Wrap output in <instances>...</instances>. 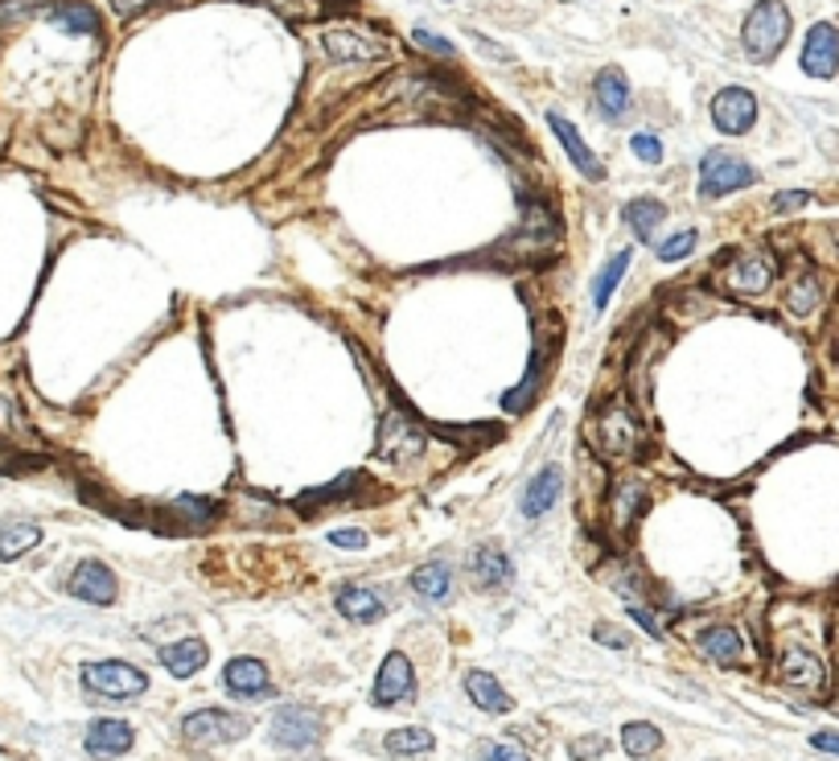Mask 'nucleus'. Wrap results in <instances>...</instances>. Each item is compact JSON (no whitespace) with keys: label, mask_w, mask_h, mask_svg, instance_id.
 Listing matches in <instances>:
<instances>
[{"label":"nucleus","mask_w":839,"mask_h":761,"mask_svg":"<svg viewBox=\"0 0 839 761\" xmlns=\"http://www.w3.org/2000/svg\"><path fill=\"white\" fill-rule=\"evenodd\" d=\"M791 37V9L782 0H758L745 17L741 30V46H745L749 63H774V54L786 46Z\"/></svg>","instance_id":"nucleus-1"},{"label":"nucleus","mask_w":839,"mask_h":761,"mask_svg":"<svg viewBox=\"0 0 839 761\" xmlns=\"http://www.w3.org/2000/svg\"><path fill=\"white\" fill-rule=\"evenodd\" d=\"M758 182V173L749 165L745 156L729 153V149H716L699 161V186H704V198H724L732 189H745Z\"/></svg>","instance_id":"nucleus-2"},{"label":"nucleus","mask_w":839,"mask_h":761,"mask_svg":"<svg viewBox=\"0 0 839 761\" xmlns=\"http://www.w3.org/2000/svg\"><path fill=\"white\" fill-rule=\"evenodd\" d=\"M326 732V720L322 713H313L305 704H284L276 716H272V741L288 753H309Z\"/></svg>","instance_id":"nucleus-3"},{"label":"nucleus","mask_w":839,"mask_h":761,"mask_svg":"<svg viewBox=\"0 0 839 761\" xmlns=\"http://www.w3.org/2000/svg\"><path fill=\"white\" fill-rule=\"evenodd\" d=\"M182 737L194 749H215L231 746L239 737H248V720L235 713H218V708H203V713H189L182 720Z\"/></svg>","instance_id":"nucleus-4"},{"label":"nucleus","mask_w":839,"mask_h":761,"mask_svg":"<svg viewBox=\"0 0 839 761\" xmlns=\"http://www.w3.org/2000/svg\"><path fill=\"white\" fill-rule=\"evenodd\" d=\"M592 445L606 453V457H630L642 445V424L634 420V412L625 404H609L601 416H597V428H592Z\"/></svg>","instance_id":"nucleus-5"},{"label":"nucleus","mask_w":839,"mask_h":761,"mask_svg":"<svg viewBox=\"0 0 839 761\" xmlns=\"http://www.w3.org/2000/svg\"><path fill=\"white\" fill-rule=\"evenodd\" d=\"M777 276V260L770 251H741L732 256L729 268L720 272V284L737 296H762Z\"/></svg>","instance_id":"nucleus-6"},{"label":"nucleus","mask_w":839,"mask_h":761,"mask_svg":"<svg viewBox=\"0 0 839 761\" xmlns=\"http://www.w3.org/2000/svg\"><path fill=\"white\" fill-rule=\"evenodd\" d=\"M83 684L91 687V692H99V696L132 699L149 687V680H144V671L132 667V663L108 659V663H87V667H83Z\"/></svg>","instance_id":"nucleus-7"},{"label":"nucleus","mask_w":839,"mask_h":761,"mask_svg":"<svg viewBox=\"0 0 839 761\" xmlns=\"http://www.w3.org/2000/svg\"><path fill=\"white\" fill-rule=\"evenodd\" d=\"M777 680L786 687H798L807 696H824L827 692V667L824 659L807 646H786L777 651Z\"/></svg>","instance_id":"nucleus-8"},{"label":"nucleus","mask_w":839,"mask_h":761,"mask_svg":"<svg viewBox=\"0 0 839 761\" xmlns=\"http://www.w3.org/2000/svg\"><path fill=\"white\" fill-rule=\"evenodd\" d=\"M758 120V99L745 91V87H724V91L712 99V124L724 132V137H745L749 128Z\"/></svg>","instance_id":"nucleus-9"},{"label":"nucleus","mask_w":839,"mask_h":761,"mask_svg":"<svg viewBox=\"0 0 839 761\" xmlns=\"http://www.w3.org/2000/svg\"><path fill=\"white\" fill-rule=\"evenodd\" d=\"M70 593L87 606H111L116 601V573H111L103 559H83L75 573H70Z\"/></svg>","instance_id":"nucleus-10"},{"label":"nucleus","mask_w":839,"mask_h":761,"mask_svg":"<svg viewBox=\"0 0 839 761\" xmlns=\"http://www.w3.org/2000/svg\"><path fill=\"white\" fill-rule=\"evenodd\" d=\"M322 50H326L329 63H379V58H388V46H383V42H374L367 33H350V30L322 33Z\"/></svg>","instance_id":"nucleus-11"},{"label":"nucleus","mask_w":839,"mask_h":761,"mask_svg":"<svg viewBox=\"0 0 839 761\" xmlns=\"http://www.w3.org/2000/svg\"><path fill=\"white\" fill-rule=\"evenodd\" d=\"M803 70L810 78H831L839 70V30L836 25H810L807 46H803Z\"/></svg>","instance_id":"nucleus-12"},{"label":"nucleus","mask_w":839,"mask_h":761,"mask_svg":"<svg viewBox=\"0 0 839 761\" xmlns=\"http://www.w3.org/2000/svg\"><path fill=\"white\" fill-rule=\"evenodd\" d=\"M412 684H416V671H412V659L404 651H391L379 667V680H374V704L379 708H391L400 699L412 696Z\"/></svg>","instance_id":"nucleus-13"},{"label":"nucleus","mask_w":839,"mask_h":761,"mask_svg":"<svg viewBox=\"0 0 839 761\" xmlns=\"http://www.w3.org/2000/svg\"><path fill=\"white\" fill-rule=\"evenodd\" d=\"M424 449V433L419 424L404 412H391L383 424H379V453L391 457V461H404V457H416Z\"/></svg>","instance_id":"nucleus-14"},{"label":"nucleus","mask_w":839,"mask_h":761,"mask_svg":"<svg viewBox=\"0 0 839 761\" xmlns=\"http://www.w3.org/2000/svg\"><path fill=\"white\" fill-rule=\"evenodd\" d=\"M222 684L239 699H264L276 692V684L268 680V667L260 659H231L227 671H222Z\"/></svg>","instance_id":"nucleus-15"},{"label":"nucleus","mask_w":839,"mask_h":761,"mask_svg":"<svg viewBox=\"0 0 839 761\" xmlns=\"http://www.w3.org/2000/svg\"><path fill=\"white\" fill-rule=\"evenodd\" d=\"M547 124H552V132H556V140L564 144V153H568V161H573L576 170L585 173L589 182H606V165L597 161V153H592L589 144L580 140V132H576V128L568 124L559 111H547Z\"/></svg>","instance_id":"nucleus-16"},{"label":"nucleus","mask_w":839,"mask_h":761,"mask_svg":"<svg viewBox=\"0 0 839 761\" xmlns=\"http://www.w3.org/2000/svg\"><path fill=\"white\" fill-rule=\"evenodd\" d=\"M137 741V732L128 729L124 720H95L87 729V753L95 761H111V758H124L128 749Z\"/></svg>","instance_id":"nucleus-17"},{"label":"nucleus","mask_w":839,"mask_h":761,"mask_svg":"<svg viewBox=\"0 0 839 761\" xmlns=\"http://www.w3.org/2000/svg\"><path fill=\"white\" fill-rule=\"evenodd\" d=\"M699 651L708 654L712 663H724V667H741V663H749L745 638L737 634L732 626H708V630L699 634Z\"/></svg>","instance_id":"nucleus-18"},{"label":"nucleus","mask_w":839,"mask_h":761,"mask_svg":"<svg viewBox=\"0 0 839 761\" xmlns=\"http://www.w3.org/2000/svg\"><path fill=\"white\" fill-rule=\"evenodd\" d=\"M334 606H338V613H342L346 622H358V626H371L388 613L383 597H379L374 589H362V585H346V589H338Z\"/></svg>","instance_id":"nucleus-19"},{"label":"nucleus","mask_w":839,"mask_h":761,"mask_svg":"<svg viewBox=\"0 0 839 761\" xmlns=\"http://www.w3.org/2000/svg\"><path fill=\"white\" fill-rule=\"evenodd\" d=\"M469 573H473V580L482 585V589H506L511 585V556L502 552L498 544H482L478 552H473V559H469Z\"/></svg>","instance_id":"nucleus-20"},{"label":"nucleus","mask_w":839,"mask_h":761,"mask_svg":"<svg viewBox=\"0 0 839 761\" xmlns=\"http://www.w3.org/2000/svg\"><path fill=\"white\" fill-rule=\"evenodd\" d=\"M559 486H564V474H559L556 466L540 469L527 482V490H523V514H527V519H540V514L552 511L559 498Z\"/></svg>","instance_id":"nucleus-21"},{"label":"nucleus","mask_w":839,"mask_h":761,"mask_svg":"<svg viewBox=\"0 0 839 761\" xmlns=\"http://www.w3.org/2000/svg\"><path fill=\"white\" fill-rule=\"evenodd\" d=\"M206 659H210V651H206L203 638H182V642H173V646H161V663H165L170 675H177V680L198 675V671L206 667Z\"/></svg>","instance_id":"nucleus-22"},{"label":"nucleus","mask_w":839,"mask_h":761,"mask_svg":"<svg viewBox=\"0 0 839 761\" xmlns=\"http://www.w3.org/2000/svg\"><path fill=\"white\" fill-rule=\"evenodd\" d=\"M466 692H469V699L482 708V713L506 716L514 708L511 696L502 692V684H498L490 671H469V675H466Z\"/></svg>","instance_id":"nucleus-23"},{"label":"nucleus","mask_w":839,"mask_h":761,"mask_svg":"<svg viewBox=\"0 0 839 761\" xmlns=\"http://www.w3.org/2000/svg\"><path fill=\"white\" fill-rule=\"evenodd\" d=\"M819 301H824V280L815 268H803L798 276L791 280V289H786V309L794 317H810V313L819 309Z\"/></svg>","instance_id":"nucleus-24"},{"label":"nucleus","mask_w":839,"mask_h":761,"mask_svg":"<svg viewBox=\"0 0 839 761\" xmlns=\"http://www.w3.org/2000/svg\"><path fill=\"white\" fill-rule=\"evenodd\" d=\"M592 95H597V108H601V116H609V120H618V116L630 108V83H625V75L622 70H613V66L597 75Z\"/></svg>","instance_id":"nucleus-25"},{"label":"nucleus","mask_w":839,"mask_h":761,"mask_svg":"<svg viewBox=\"0 0 839 761\" xmlns=\"http://www.w3.org/2000/svg\"><path fill=\"white\" fill-rule=\"evenodd\" d=\"M622 218L642 243H651L658 227H663V218H667V206L658 203V198H634V203H625Z\"/></svg>","instance_id":"nucleus-26"},{"label":"nucleus","mask_w":839,"mask_h":761,"mask_svg":"<svg viewBox=\"0 0 839 761\" xmlns=\"http://www.w3.org/2000/svg\"><path fill=\"white\" fill-rule=\"evenodd\" d=\"M412 589L424 597V601H445L453 589V568L445 559H428V564H419L416 573H412Z\"/></svg>","instance_id":"nucleus-27"},{"label":"nucleus","mask_w":839,"mask_h":761,"mask_svg":"<svg viewBox=\"0 0 839 761\" xmlns=\"http://www.w3.org/2000/svg\"><path fill=\"white\" fill-rule=\"evenodd\" d=\"M37 544H42V528H37V523H25V519H21V523H4V528H0V559H4V564L30 556Z\"/></svg>","instance_id":"nucleus-28"},{"label":"nucleus","mask_w":839,"mask_h":761,"mask_svg":"<svg viewBox=\"0 0 839 761\" xmlns=\"http://www.w3.org/2000/svg\"><path fill=\"white\" fill-rule=\"evenodd\" d=\"M50 21H54L63 33H78V37H87V33L99 30V17H95V9L91 4H83V0H63V4H54V9H50Z\"/></svg>","instance_id":"nucleus-29"},{"label":"nucleus","mask_w":839,"mask_h":761,"mask_svg":"<svg viewBox=\"0 0 839 761\" xmlns=\"http://www.w3.org/2000/svg\"><path fill=\"white\" fill-rule=\"evenodd\" d=\"M433 746H436V737L428 729H395L388 732V741H383V749H388L391 758H419V753H428Z\"/></svg>","instance_id":"nucleus-30"},{"label":"nucleus","mask_w":839,"mask_h":761,"mask_svg":"<svg viewBox=\"0 0 839 761\" xmlns=\"http://www.w3.org/2000/svg\"><path fill=\"white\" fill-rule=\"evenodd\" d=\"M658 746H663V732L646 720H634L622 729V749L630 758H651V753H658Z\"/></svg>","instance_id":"nucleus-31"},{"label":"nucleus","mask_w":839,"mask_h":761,"mask_svg":"<svg viewBox=\"0 0 839 761\" xmlns=\"http://www.w3.org/2000/svg\"><path fill=\"white\" fill-rule=\"evenodd\" d=\"M625 268H630V251H618V256L597 272V280H592V305H597V309H606L609 305V296H613V289H618V280L625 276Z\"/></svg>","instance_id":"nucleus-32"},{"label":"nucleus","mask_w":839,"mask_h":761,"mask_svg":"<svg viewBox=\"0 0 839 761\" xmlns=\"http://www.w3.org/2000/svg\"><path fill=\"white\" fill-rule=\"evenodd\" d=\"M651 502V494H646V486L642 482H622L618 486V498H613V511L622 514V523H630V519H638V511Z\"/></svg>","instance_id":"nucleus-33"},{"label":"nucleus","mask_w":839,"mask_h":761,"mask_svg":"<svg viewBox=\"0 0 839 761\" xmlns=\"http://www.w3.org/2000/svg\"><path fill=\"white\" fill-rule=\"evenodd\" d=\"M691 251H696V231H684L658 248V260H663V264H675V260H687Z\"/></svg>","instance_id":"nucleus-34"},{"label":"nucleus","mask_w":839,"mask_h":761,"mask_svg":"<svg viewBox=\"0 0 839 761\" xmlns=\"http://www.w3.org/2000/svg\"><path fill=\"white\" fill-rule=\"evenodd\" d=\"M473 761H531V753L523 746H511V741H490Z\"/></svg>","instance_id":"nucleus-35"},{"label":"nucleus","mask_w":839,"mask_h":761,"mask_svg":"<svg viewBox=\"0 0 839 761\" xmlns=\"http://www.w3.org/2000/svg\"><path fill=\"white\" fill-rule=\"evenodd\" d=\"M630 149H634L638 161H646V165H658L663 161V140L658 137H646V132H638L634 140H630Z\"/></svg>","instance_id":"nucleus-36"},{"label":"nucleus","mask_w":839,"mask_h":761,"mask_svg":"<svg viewBox=\"0 0 839 761\" xmlns=\"http://www.w3.org/2000/svg\"><path fill=\"white\" fill-rule=\"evenodd\" d=\"M412 42H416L419 50L436 54V58H449V54H453L449 42H445V37H436V33H428V30H416V33H412Z\"/></svg>","instance_id":"nucleus-37"},{"label":"nucleus","mask_w":839,"mask_h":761,"mask_svg":"<svg viewBox=\"0 0 839 761\" xmlns=\"http://www.w3.org/2000/svg\"><path fill=\"white\" fill-rule=\"evenodd\" d=\"M329 544H334V547H346V552H358V547H367V531H358V528L329 531Z\"/></svg>","instance_id":"nucleus-38"},{"label":"nucleus","mask_w":839,"mask_h":761,"mask_svg":"<svg viewBox=\"0 0 839 761\" xmlns=\"http://www.w3.org/2000/svg\"><path fill=\"white\" fill-rule=\"evenodd\" d=\"M810 203V194L807 189H786V194H774V210L777 215H791V210H798V206H807Z\"/></svg>","instance_id":"nucleus-39"},{"label":"nucleus","mask_w":839,"mask_h":761,"mask_svg":"<svg viewBox=\"0 0 839 761\" xmlns=\"http://www.w3.org/2000/svg\"><path fill=\"white\" fill-rule=\"evenodd\" d=\"M592 638H597V642H606L609 651H625V646H630V638H625L622 630H613V626H606V622L592 630Z\"/></svg>","instance_id":"nucleus-40"},{"label":"nucleus","mask_w":839,"mask_h":761,"mask_svg":"<svg viewBox=\"0 0 839 761\" xmlns=\"http://www.w3.org/2000/svg\"><path fill=\"white\" fill-rule=\"evenodd\" d=\"M810 746L819 749V753H831V758H839V729L815 732V737H810Z\"/></svg>","instance_id":"nucleus-41"},{"label":"nucleus","mask_w":839,"mask_h":761,"mask_svg":"<svg viewBox=\"0 0 839 761\" xmlns=\"http://www.w3.org/2000/svg\"><path fill=\"white\" fill-rule=\"evenodd\" d=\"M42 4H46V0H4V4H0V21H4V17L33 13V9H42Z\"/></svg>","instance_id":"nucleus-42"},{"label":"nucleus","mask_w":839,"mask_h":761,"mask_svg":"<svg viewBox=\"0 0 839 761\" xmlns=\"http://www.w3.org/2000/svg\"><path fill=\"white\" fill-rule=\"evenodd\" d=\"M597 753H606V741H601V737H589V741H576L573 746L576 761H589V758H597Z\"/></svg>","instance_id":"nucleus-43"},{"label":"nucleus","mask_w":839,"mask_h":761,"mask_svg":"<svg viewBox=\"0 0 839 761\" xmlns=\"http://www.w3.org/2000/svg\"><path fill=\"white\" fill-rule=\"evenodd\" d=\"M144 4H153V0H111V9H116L120 17H137Z\"/></svg>","instance_id":"nucleus-44"}]
</instances>
